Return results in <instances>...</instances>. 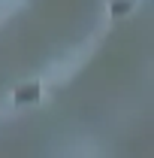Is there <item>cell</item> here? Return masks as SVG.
I'll use <instances>...</instances> for the list:
<instances>
[{
    "label": "cell",
    "mask_w": 154,
    "mask_h": 158,
    "mask_svg": "<svg viewBox=\"0 0 154 158\" xmlns=\"http://www.w3.org/2000/svg\"><path fill=\"white\" fill-rule=\"evenodd\" d=\"M88 46H79V49H73L70 55H64V58H58L52 67H48V73H45V79L48 82H67V79H73L82 70V64L88 61Z\"/></svg>",
    "instance_id": "6da1fadb"
},
{
    "label": "cell",
    "mask_w": 154,
    "mask_h": 158,
    "mask_svg": "<svg viewBox=\"0 0 154 158\" xmlns=\"http://www.w3.org/2000/svg\"><path fill=\"white\" fill-rule=\"evenodd\" d=\"M60 158H100V152H97V146L94 143H73L70 149H64L60 152Z\"/></svg>",
    "instance_id": "7a4b0ae2"
},
{
    "label": "cell",
    "mask_w": 154,
    "mask_h": 158,
    "mask_svg": "<svg viewBox=\"0 0 154 158\" xmlns=\"http://www.w3.org/2000/svg\"><path fill=\"white\" fill-rule=\"evenodd\" d=\"M21 6H24V0H0V24L9 19L12 12H18Z\"/></svg>",
    "instance_id": "3957f363"
}]
</instances>
